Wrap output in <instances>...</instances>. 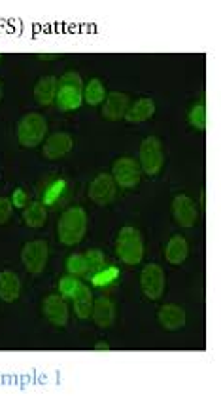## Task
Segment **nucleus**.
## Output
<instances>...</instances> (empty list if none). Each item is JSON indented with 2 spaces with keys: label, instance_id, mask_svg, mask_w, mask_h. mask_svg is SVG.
<instances>
[{
  "label": "nucleus",
  "instance_id": "nucleus-1",
  "mask_svg": "<svg viewBox=\"0 0 221 405\" xmlns=\"http://www.w3.org/2000/svg\"><path fill=\"white\" fill-rule=\"evenodd\" d=\"M87 231V214L81 206H70L62 212L57 224V237L65 246H76Z\"/></svg>",
  "mask_w": 221,
  "mask_h": 405
},
{
  "label": "nucleus",
  "instance_id": "nucleus-2",
  "mask_svg": "<svg viewBox=\"0 0 221 405\" xmlns=\"http://www.w3.org/2000/svg\"><path fill=\"white\" fill-rule=\"evenodd\" d=\"M83 102V84L78 72H65L57 84L55 105L61 112H74Z\"/></svg>",
  "mask_w": 221,
  "mask_h": 405
},
{
  "label": "nucleus",
  "instance_id": "nucleus-3",
  "mask_svg": "<svg viewBox=\"0 0 221 405\" xmlns=\"http://www.w3.org/2000/svg\"><path fill=\"white\" fill-rule=\"evenodd\" d=\"M116 255L125 265H138L144 258V241L140 231L130 225L121 227L116 239Z\"/></svg>",
  "mask_w": 221,
  "mask_h": 405
},
{
  "label": "nucleus",
  "instance_id": "nucleus-4",
  "mask_svg": "<svg viewBox=\"0 0 221 405\" xmlns=\"http://www.w3.org/2000/svg\"><path fill=\"white\" fill-rule=\"evenodd\" d=\"M46 133H48V121L38 112L27 114L18 124V140L23 148H36L38 144L43 142Z\"/></svg>",
  "mask_w": 221,
  "mask_h": 405
},
{
  "label": "nucleus",
  "instance_id": "nucleus-5",
  "mask_svg": "<svg viewBox=\"0 0 221 405\" xmlns=\"http://www.w3.org/2000/svg\"><path fill=\"white\" fill-rule=\"evenodd\" d=\"M140 171L147 176H157L165 165L163 144L157 137H146L140 144Z\"/></svg>",
  "mask_w": 221,
  "mask_h": 405
},
{
  "label": "nucleus",
  "instance_id": "nucleus-6",
  "mask_svg": "<svg viewBox=\"0 0 221 405\" xmlns=\"http://www.w3.org/2000/svg\"><path fill=\"white\" fill-rule=\"evenodd\" d=\"M140 288L147 300H161L166 288V279L163 267L157 265V263H147L140 273Z\"/></svg>",
  "mask_w": 221,
  "mask_h": 405
},
{
  "label": "nucleus",
  "instance_id": "nucleus-7",
  "mask_svg": "<svg viewBox=\"0 0 221 405\" xmlns=\"http://www.w3.org/2000/svg\"><path fill=\"white\" fill-rule=\"evenodd\" d=\"M49 250L46 241H31L27 243L21 250V262L23 267L27 269V273L40 274L48 265Z\"/></svg>",
  "mask_w": 221,
  "mask_h": 405
},
{
  "label": "nucleus",
  "instance_id": "nucleus-8",
  "mask_svg": "<svg viewBox=\"0 0 221 405\" xmlns=\"http://www.w3.org/2000/svg\"><path fill=\"white\" fill-rule=\"evenodd\" d=\"M112 178L116 180L117 186L125 187V190H133V187L140 184V165L133 157H119L112 167Z\"/></svg>",
  "mask_w": 221,
  "mask_h": 405
},
{
  "label": "nucleus",
  "instance_id": "nucleus-9",
  "mask_svg": "<svg viewBox=\"0 0 221 405\" xmlns=\"http://www.w3.org/2000/svg\"><path fill=\"white\" fill-rule=\"evenodd\" d=\"M89 199L98 206H108L114 203L117 194V184L108 173H100L89 184Z\"/></svg>",
  "mask_w": 221,
  "mask_h": 405
},
{
  "label": "nucleus",
  "instance_id": "nucleus-10",
  "mask_svg": "<svg viewBox=\"0 0 221 405\" xmlns=\"http://www.w3.org/2000/svg\"><path fill=\"white\" fill-rule=\"evenodd\" d=\"M42 312L43 317L48 318L49 324H53L55 328H65L68 324V307L59 293H51L43 300Z\"/></svg>",
  "mask_w": 221,
  "mask_h": 405
},
{
  "label": "nucleus",
  "instance_id": "nucleus-11",
  "mask_svg": "<svg viewBox=\"0 0 221 405\" xmlns=\"http://www.w3.org/2000/svg\"><path fill=\"white\" fill-rule=\"evenodd\" d=\"M172 216L182 227H193L196 224V206L191 197L180 194L172 201Z\"/></svg>",
  "mask_w": 221,
  "mask_h": 405
},
{
  "label": "nucleus",
  "instance_id": "nucleus-12",
  "mask_svg": "<svg viewBox=\"0 0 221 405\" xmlns=\"http://www.w3.org/2000/svg\"><path fill=\"white\" fill-rule=\"evenodd\" d=\"M129 105V95L119 93V91H112V93L106 97V102L105 106H102V118L108 119V121H119L121 118H125Z\"/></svg>",
  "mask_w": 221,
  "mask_h": 405
},
{
  "label": "nucleus",
  "instance_id": "nucleus-13",
  "mask_svg": "<svg viewBox=\"0 0 221 405\" xmlns=\"http://www.w3.org/2000/svg\"><path fill=\"white\" fill-rule=\"evenodd\" d=\"M93 320L98 328H112L114 322H116V305L110 298H98V300L93 301Z\"/></svg>",
  "mask_w": 221,
  "mask_h": 405
},
{
  "label": "nucleus",
  "instance_id": "nucleus-14",
  "mask_svg": "<svg viewBox=\"0 0 221 405\" xmlns=\"http://www.w3.org/2000/svg\"><path fill=\"white\" fill-rule=\"evenodd\" d=\"M74 140L68 133H55L43 144V157L48 159H61L72 150Z\"/></svg>",
  "mask_w": 221,
  "mask_h": 405
},
{
  "label": "nucleus",
  "instance_id": "nucleus-15",
  "mask_svg": "<svg viewBox=\"0 0 221 405\" xmlns=\"http://www.w3.org/2000/svg\"><path fill=\"white\" fill-rule=\"evenodd\" d=\"M157 320L166 331H176L184 328L187 317H185V311L182 307L168 303V305L161 307L159 312H157Z\"/></svg>",
  "mask_w": 221,
  "mask_h": 405
},
{
  "label": "nucleus",
  "instance_id": "nucleus-16",
  "mask_svg": "<svg viewBox=\"0 0 221 405\" xmlns=\"http://www.w3.org/2000/svg\"><path fill=\"white\" fill-rule=\"evenodd\" d=\"M57 80L55 76H42L34 86V99L40 106H49L55 102L57 95Z\"/></svg>",
  "mask_w": 221,
  "mask_h": 405
},
{
  "label": "nucleus",
  "instance_id": "nucleus-17",
  "mask_svg": "<svg viewBox=\"0 0 221 405\" xmlns=\"http://www.w3.org/2000/svg\"><path fill=\"white\" fill-rule=\"evenodd\" d=\"M155 114V102L152 99H138L135 100L133 105H129L127 108V114H125V119L129 121V124H142V121H146V119L154 118Z\"/></svg>",
  "mask_w": 221,
  "mask_h": 405
},
{
  "label": "nucleus",
  "instance_id": "nucleus-18",
  "mask_svg": "<svg viewBox=\"0 0 221 405\" xmlns=\"http://www.w3.org/2000/svg\"><path fill=\"white\" fill-rule=\"evenodd\" d=\"M21 293V281L13 271H0V300L13 303Z\"/></svg>",
  "mask_w": 221,
  "mask_h": 405
},
{
  "label": "nucleus",
  "instance_id": "nucleus-19",
  "mask_svg": "<svg viewBox=\"0 0 221 405\" xmlns=\"http://www.w3.org/2000/svg\"><path fill=\"white\" fill-rule=\"evenodd\" d=\"M189 255V246H187V241H185L182 235H174V237L168 241L165 248V258L166 262L172 263V265H182V263L187 260Z\"/></svg>",
  "mask_w": 221,
  "mask_h": 405
},
{
  "label": "nucleus",
  "instance_id": "nucleus-20",
  "mask_svg": "<svg viewBox=\"0 0 221 405\" xmlns=\"http://www.w3.org/2000/svg\"><path fill=\"white\" fill-rule=\"evenodd\" d=\"M48 220V211H46V205L43 203H29V205L23 208V222L27 227H32V230H38L42 227Z\"/></svg>",
  "mask_w": 221,
  "mask_h": 405
},
{
  "label": "nucleus",
  "instance_id": "nucleus-21",
  "mask_svg": "<svg viewBox=\"0 0 221 405\" xmlns=\"http://www.w3.org/2000/svg\"><path fill=\"white\" fill-rule=\"evenodd\" d=\"M74 301V312H76V317L80 318V320H86V318L91 317L93 312V296L91 290L86 286V284H81L78 293L72 298Z\"/></svg>",
  "mask_w": 221,
  "mask_h": 405
},
{
  "label": "nucleus",
  "instance_id": "nucleus-22",
  "mask_svg": "<svg viewBox=\"0 0 221 405\" xmlns=\"http://www.w3.org/2000/svg\"><path fill=\"white\" fill-rule=\"evenodd\" d=\"M105 99H106V89L105 86H102V81L98 80V78H93L86 88H83V100H86L89 106H97Z\"/></svg>",
  "mask_w": 221,
  "mask_h": 405
},
{
  "label": "nucleus",
  "instance_id": "nucleus-23",
  "mask_svg": "<svg viewBox=\"0 0 221 405\" xmlns=\"http://www.w3.org/2000/svg\"><path fill=\"white\" fill-rule=\"evenodd\" d=\"M191 127H195L196 131H204L206 129V100L201 99L187 114Z\"/></svg>",
  "mask_w": 221,
  "mask_h": 405
},
{
  "label": "nucleus",
  "instance_id": "nucleus-24",
  "mask_svg": "<svg viewBox=\"0 0 221 405\" xmlns=\"http://www.w3.org/2000/svg\"><path fill=\"white\" fill-rule=\"evenodd\" d=\"M86 260H87V274L86 277H89L91 279L93 274L95 273H98L100 269L105 267L106 263V255H105V252L102 250H97V248H91V250H87L86 254Z\"/></svg>",
  "mask_w": 221,
  "mask_h": 405
},
{
  "label": "nucleus",
  "instance_id": "nucleus-25",
  "mask_svg": "<svg viewBox=\"0 0 221 405\" xmlns=\"http://www.w3.org/2000/svg\"><path fill=\"white\" fill-rule=\"evenodd\" d=\"M67 271L72 277H86L87 260L83 254H70L67 260Z\"/></svg>",
  "mask_w": 221,
  "mask_h": 405
},
{
  "label": "nucleus",
  "instance_id": "nucleus-26",
  "mask_svg": "<svg viewBox=\"0 0 221 405\" xmlns=\"http://www.w3.org/2000/svg\"><path fill=\"white\" fill-rule=\"evenodd\" d=\"M117 274H119L117 267H114V265H110V263H106L105 267L100 269L98 273H95L91 277L93 284H95V286H105V284H112V282L117 279Z\"/></svg>",
  "mask_w": 221,
  "mask_h": 405
},
{
  "label": "nucleus",
  "instance_id": "nucleus-27",
  "mask_svg": "<svg viewBox=\"0 0 221 405\" xmlns=\"http://www.w3.org/2000/svg\"><path fill=\"white\" fill-rule=\"evenodd\" d=\"M80 286L81 281L80 279H76V277H65V279L59 281V292H61L62 298H70V300L78 293Z\"/></svg>",
  "mask_w": 221,
  "mask_h": 405
},
{
  "label": "nucleus",
  "instance_id": "nucleus-28",
  "mask_svg": "<svg viewBox=\"0 0 221 405\" xmlns=\"http://www.w3.org/2000/svg\"><path fill=\"white\" fill-rule=\"evenodd\" d=\"M62 192H65V182L57 180L53 186H49L48 190L43 192V199H46V203H53V205H55L57 197H59V195L62 197Z\"/></svg>",
  "mask_w": 221,
  "mask_h": 405
},
{
  "label": "nucleus",
  "instance_id": "nucleus-29",
  "mask_svg": "<svg viewBox=\"0 0 221 405\" xmlns=\"http://www.w3.org/2000/svg\"><path fill=\"white\" fill-rule=\"evenodd\" d=\"M12 199L8 197H0V225H4L12 216Z\"/></svg>",
  "mask_w": 221,
  "mask_h": 405
},
{
  "label": "nucleus",
  "instance_id": "nucleus-30",
  "mask_svg": "<svg viewBox=\"0 0 221 405\" xmlns=\"http://www.w3.org/2000/svg\"><path fill=\"white\" fill-rule=\"evenodd\" d=\"M25 203H27V195H25L23 190H15L12 197V205L18 206V208H25Z\"/></svg>",
  "mask_w": 221,
  "mask_h": 405
},
{
  "label": "nucleus",
  "instance_id": "nucleus-31",
  "mask_svg": "<svg viewBox=\"0 0 221 405\" xmlns=\"http://www.w3.org/2000/svg\"><path fill=\"white\" fill-rule=\"evenodd\" d=\"M57 57L59 55H55V53H40L38 59H40V61H55Z\"/></svg>",
  "mask_w": 221,
  "mask_h": 405
},
{
  "label": "nucleus",
  "instance_id": "nucleus-32",
  "mask_svg": "<svg viewBox=\"0 0 221 405\" xmlns=\"http://www.w3.org/2000/svg\"><path fill=\"white\" fill-rule=\"evenodd\" d=\"M95 350H110L112 347L108 343H105V341H100V343H97L95 347H93Z\"/></svg>",
  "mask_w": 221,
  "mask_h": 405
},
{
  "label": "nucleus",
  "instance_id": "nucleus-33",
  "mask_svg": "<svg viewBox=\"0 0 221 405\" xmlns=\"http://www.w3.org/2000/svg\"><path fill=\"white\" fill-rule=\"evenodd\" d=\"M4 97V86H2V80H0V100Z\"/></svg>",
  "mask_w": 221,
  "mask_h": 405
},
{
  "label": "nucleus",
  "instance_id": "nucleus-34",
  "mask_svg": "<svg viewBox=\"0 0 221 405\" xmlns=\"http://www.w3.org/2000/svg\"><path fill=\"white\" fill-rule=\"evenodd\" d=\"M2 59H4V55H2V53H0V62H2Z\"/></svg>",
  "mask_w": 221,
  "mask_h": 405
}]
</instances>
